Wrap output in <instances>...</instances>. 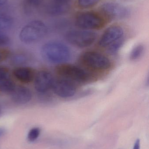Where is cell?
<instances>
[{
    "instance_id": "7a4b0ae2",
    "label": "cell",
    "mask_w": 149,
    "mask_h": 149,
    "mask_svg": "<svg viewBox=\"0 0 149 149\" xmlns=\"http://www.w3.org/2000/svg\"><path fill=\"white\" fill-rule=\"evenodd\" d=\"M124 32L119 25H113L108 28L101 36L99 45L102 48H108L110 53L118 52L124 42Z\"/></svg>"
},
{
    "instance_id": "8fae6325",
    "label": "cell",
    "mask_w": 149,
    "mask_h": 149,
    "mask_svg": "<svg viewBox=\"0 0 149 149\" xmlns=\"http://www.w3.org/2000/svg\"><path fill=\"white\" fill-rule=\"evenodd\" d=\"M10 93L13 101L18 104H24L29 102L32 97L31 90L23 86H16Z\"/></svg>"
},
{
    "instance_id": "ba28073f",
    "label": "cell",
    "mask_w": 149,
    "mask_h": 149,
    "mask_svg": "<svg viewBox=\"0 0 149 149\" xmlns=\"http://www.w3.org/2000/svg\"><path fill=\"white\" fill-rule=\"evenodd\" d=\"M101 10L105 16L110 19H124L130 15L127 8L116 3H106L102 5Z\"/></svg>"
},
{
    "instance_id": "5b68a950",
    "label": "cell",
    "mask_w": 149,
    "mask_h": 149,
    "mask_svg": "<svg viewBox=\"0 0 149 149\" xmlns=\"http://www.w3.org/2000/svg\"><path fill=\"white\" fill-rule=\"evenodd\" d=\"M57 74L66 79L76 83H84L88 80L89 74L84 70L76 65L70 64H60L56 67Z\"/></svg>"
},
{
    "instance_id": "83f0119b",
    "label": "cell",
    "mask_w": 149,
    "mask_h": 149,
    "mask_svg": "<svg viewBox=\"0 0 149 149\" xmlns=\"http://www.w3.org/2000/svg\"><path fill=\"white\" fill-rule=\"evenodd\" d=\"M1 107H0V115H1Z\"/></svg>"
},
{
    "instance_id": "3957f363",
    "label": "cell",
    "mask_w": 149,
    "mask_h": 149,
    "mask_svg": "<svg viewBox=\"0 0 149 149\" xmlns=\"http://www.w3.org/2000/svg\"><path fill=\"white\" fill-rule=\"evenodd\" d=\"M47 32L48 28L43 22L34 20L22 28L19 33V39L24 43H35L43 38Z\"/></svg>"
},
{
    "instance_id": "cb8c5ba5",
    "label": "cell",
    "mask_w": 149,
    "mask_h": 149,
    "mask_svg": "<svg viewBox=\"0 0 149 149\" xmlns=\"http://www.w3.org/2000/svg\"><path fill=\"white\" fill-rule=\"evenodd\" d=\"M133 149H141V141L139 139H137L135 142Z\"/></svg>"
},
{
    "instance_id": "ac0fdd59",
    "label": "cell",
    "mask_w": 149,
    "mask_h": 149,
    "mask_svg": "<svg viewBox=\"0 0 149 149\" xmlns=\"http://www.w3.org/2000/svg\"><path fill=\"white\" fill-rule=\"evenodd\" d=\"M144 47L141 44L136 45L131 51L130 54V59L132 61L138 60L142 56L144 52Z\"/></svg>"
},
{
    "instance_id": "603a6c76",
    "label": "cell",
    "mask_w": 149,
    "mask_h": 149,
    "mask_svg": "<svg viewBox=\"0 0 149 149\" xmlns=\"http://www.w3.org/2000/svg\"><path fill=\"white\" fill-rule=\"evenodd\" d=\"M9 55L10 52L8 50L0 49V63L5 60Z\"/></svg>"
},
{
    "instance_id": "9a60e30c",
    "label": "cell",
    "mask_w": 149,
    "mask_h": 149,
    "mask_svg": "<svg viewBox=\"0 0 149 149\" xmlns=\"http://www.w3.org/2000/svg\"><path fill=\"white\" fill-rule=\"evenodd\" d=\"M15 83L9 78L0 81V92L11 93L15 87Z\"/></svg>"
},
{
    "instance_id": "5bb4252c",
    "label": "cell",
    "mask_w": 149,
    "mask_h": 149,
    "mask_svg": "<svg viewBox=\"0 0 149 149\" xmlns=\"http://www.w3.org/2000/svg\"><path fill=\"white\" fill-rule=\"evenodd\" d=\"M44 0H24L23 8L26 14L35 12L43 3Z\"/></svg>"
},
{
    "instance_id": "6da1fadb",
    "label": "cell",
    "mask_w": 149,
    "mask_h": 149,
    "mask_svg": "<svg viewBox=\"0 0 149 149\" xmlns=\"http://www.w3.org/2000/svg\"><path fill=\"white\" fill-rule=\"evenodd\" d=\"M41 55L49 63L59 65L64 63L71 57V51L67 45L58 41H51L42 46Z\"/></svg>"
},
{
    "instance_id": "d6986e66",
    "label": "cell",
    "mask_w": 149,
    "mask_h": 149,
    "mask_svg": "<svg viewBox=\"0 0 149 149\" xmlns=\"http://www.w3.org/2000/svg\"><path fill=\"white\" fill-rule=\"evenodd\" d=\"M100 0H78V5L82 8H88L97 4Z\"/></svg>"
},
{
    "instance_id": "8992f818",
    "label": "cell",
    "mask_w": 149,
    "mask_h": 149,
    "mask_svg": "<svg viewBox=\"0 0 149 149\" xmlns=\"http://www.w3.org/2000/svg\"><path fill=\"white\" fill-rule=\"evenodd\" d=\"M97 37L95 32L86 30H73L66 33V39L70 44L79 48H85L92 45Z\"/></svg>"
},
{
    "instance_id": "4316f807",
    "label": "cell",
    "mask_w": 149,
    "mask_h": 149,
    "mask_svg": "<svg viewBox=\"0 0 149 149\" xmlns=\"http://www.w3.org/2000/svg\"><path fill=\"white\" fill-rule=\"evenodd\" d=\"M57 1H66V0H57Z\"/></svg>"
},
{
    "instance_id": "d4e9b609",
    "label": "cell",
    "mask_w": 149,
    "mask_h": 149,
    "mask_svg": "<svg viewBox=\"0 0 149 149\" xmlns=\"http://www.w3.org/2000/svg\"><path fill=\"white\" fill-rule=\"evenodd\" d=\"M7 1V0H0V8L3 6Z\"/></svg>"
},
{
    "instance_id": "7402d4cb",
    "label": "cell",
    "mask_w": 149,
    "mask_h": 149,
    "mask_svg": "<svg viewBox=\"0 0 149 149\" xmlns=\"http://www.w3.org/2000/svg\"><path fill=\"white\" fill-rule=\"evenodd\" d=\"M10 38L7 35L3 32H0V46H4L8 44Z\"/></svg>"
},
{
    "instance_id": "7c38bea8",
    "label": "cell",
    "mask_w": 149,
    "mask_h": 149,
    "mask_svg": "<svg viewBox=\"0 0 149 149\" xmlns=\"http://www.w3.org/2000/svg\"><path fill=\"white\" fill-rule=\"evenodd\" d=\"M13 74L14 77L20 82L29 83L34 80L36 73L33 68L20 66L14 69Z\"/></svg>"
},
{
    "instance_id": "277c9868",
    "label": "cell",
    "mask_w": 149,
    "mask_h": 149,
    "mask_svg": "<svg viewBox=\"0 0 149 149\" xmlns=\"http://www.w3.org/2000/svg\"><path fill=\"white\" fill-rule=\"evenodd\" d=\"M106 24L102 15L92 11H86L79 14L75 19V24L81 29L91 31L102 29Z\"/></svg>"
},
{
    "instance_id": "44dd1931",
    "label": "cell",
    "mask_w": 149,
    "mask_h": 149,
    "mask_svg": "<svg viewBox=\"0 0 149 149\" xmlns=\"http://www.w3.org/2000/svg\"><path fill=\"white\" fill-rule=\"evenodd\" d=\"M9 69L5 66H0V81L8 78Z\"/></svg>"
},
{
    "instance_id": "484cf974",
    "label": "cell",
    "mask_w": 149,
    "mask_h": 149,
    "mask_svg": "<svg viewBox=\"0 0 149 149\" xmlns=\"http://www.w3.org/2000/svg\"><path fill=\"white\" fill-rule=\"evenodd\" d=\"M4 133V130L0 128V136H1L2 135H3Z\"/></svg>"
},
{
    "instance_id": "4fadbf2b",
    "label": "cell",
    "mask_w": 149,
    "mask_h": 149,
    "mask_svg": "<svg viewBox=\"0 0 149 149\" xmlns=\"http://www.w3.org/2000/svg\"><path fill=\"white\" fill-rule=\"evenodd\" d=\"M68 7L66 1L54 0L47 4L46 11L50 15H58L66 13L68 10Z\"/></svg>"
},
{
    "instance_id": "52a82bcc",
    "label": "cell",
    "mask_w": 149,
    "mask_h": 149,
    "mask_svg": "<svg viewBox=\"0 0 149 149\" xmlns=\"http://www.w3.org/2000/svg\"><path fill=\"white\" fill-rule=\"evenodd\" d=\"M80 61L86 67L95 70H106L110 68V60L104 55L95 51L84 52L80 57Z\"/></svg>"
},
{
    "instance_id": "30bf717a",
    "label": "cell",
    "mask_w": 149,
    "mask_h": 149,
    "mask_svg": "<svg viewBox=\"0 0 149 149\" xmlns=\"http://www.w3.org/2000/svg\"><path fill=\"white\" fill-rule=\"evenodd\" d=\"M54 80L50 72L44 70L39 71L34 78V88L37 92L44 93L52 88Z\"/></svg>"
},
{
    "instance_id": "9c48e42d",
    "label": "cell",
    "mask_w": 149,
    "mask_h": 149,
    "mask_svg": "<svg viewBox=\"0 0 149 149\" xmlns=\"http://www.w3.org/2000/svg\"><path fill=\"white\" fill-rule=\"evenodd\" d=\"M52 88L55 94L62 98L72 97L77 91L75 83L61 78L54 79Z\"/></svg>"
},
{
    "instance_id": "e0dca14e",
    "label": "cell",
    "mask_w": 149,
    "mask_h": 149,
    "mask_svg": "<svg viewBox=\"0 0 149 149\" xmlns=\"http://www.w3.org/2000/svg\"><path fill=\"white\" fill-rule=\"evenodd\" d=\"M13 24V19L11 17L0 15V32L9 29Z\"/></svg>"
},
{
    "instance_id": "ffe728a7",
    "label": "cell",
    "mask_w": 149,
    "mask_h": 149,
    "mask_svg": "<svg viewBox=\"0 0 149 149\" xmlns=\"http://www.w3.org/2000/svg\"><path fill=\"white\" fill-rule=\"evenodd\" d=\"M40 129L38 128L31 129L28 134V139L30 142H33L36 140L40 134Z\"/></svg>"
},
{
    "instance_id": "2e32d148",
    "label": "cell",
    "mask_w": 149,
    "mask_h": 149,
    "mask_svg": "<svg viewBox=\"0 0 149 149\" xmlns=\"http://www.w3.org/2000/svg\"><path fill=\"white\" fill-rule=\"evenodd\" d=\"M29 58L24 53H17L10 58V61L12 65H21L25 64L29 61Z\"/></svg>"
}]
</instances>
